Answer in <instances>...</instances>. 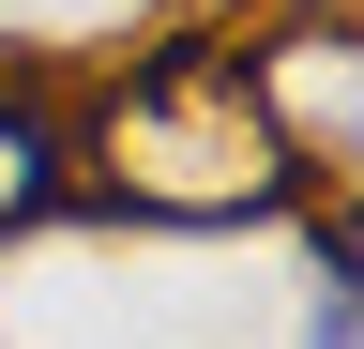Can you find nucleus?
Here are the masks:
<instances>
[{
  "label": "nucleus",
  "instance_id": "nucleus-1",
  "mask_svg": "<svg viewBox=\"0 0 364 349\" xmlns=\"http://www.w3.org/2000/svg\"><path fill=\"white\" fill-rule=\"evenodd\" d=\"M91 213H152V228H243V213H304L318 152L289 107L243 76V46H152L91 122Z\"/></svg>",
  "mask_w": 364,
  "mask_h": 349
},
{
  "label": "nucleus",
  "instance_id": "nucleus-2",
  "mask_svg": "<svg viewBox=\"0 0 364 349\" xmlns=\"http://www.w3.org/2000/svg\"><path fill=\"white\" fill-rule=\"evenodd\" d=\"M318 258H334V289H318L304 349H364V228H349V213H318Z\"/></svg>",
  "mask_w": 364,
  "mask_h": 349
}]
</instances>
